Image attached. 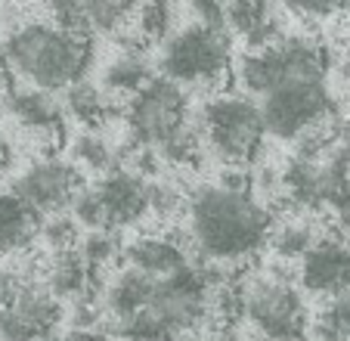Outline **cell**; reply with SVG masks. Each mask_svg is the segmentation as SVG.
<instances>
[{
  "label": "cell",
  "mask_w": 350,
  "mask_h": 341,
  "mask_svg": "<svg viewBox=\"0 0 350 341\" xmlns=\"http://www.w3.org/2000/svg\"><path fill=\"white\" fill-rule=\"evenodd\" d=\"M273 211L254 192L202 184L186 199V233L211 267L252 261L273 239Z\"/></svg>",
  "instance_id": "1"
},
{
  "label": "cell",
  "mask_w": 350,
  "mask_h": 341,
  "mask_svg": "<svg viewBox=\"0 0 350 341\" xmlns=\"http://www.w3.org/2000/svg\"><path fill=\"white\" fill-rule=\"evenodd\" d=\"M10 75L44 93L68 90L87 81L93 66V40L59 28L53 19H28L3 38Z\"/></svg>",
  "instance_id": "2"
},
{
  "label": "cell",
  "mask_w": 350,
  "mask_h": 341,
  "mask_svg": "<svg viewBox=\"0 0 350 341\" xmlns=\"http://www.w3.org/2000/svg\"><path fill=\"white\" fill-rule=\"evenodd\" d=\"M329 50L310 34H285L267 50L242 53L232 66L236 84L245 97H270L295 84H325Z\"/></svg>",
  "instance_id": "3"
},
{
  "label": "cell",
  "mask_w": 350,
  "mask_h": 341,
  "mask_svg": "<svg viewBox=\"0 0 350 341\" xmlns=\"http://www.w3.org/2000/svg\"><path fill=\"white\" fill-rule=\"evenodd\" d=\"M155 66H159L161 78L180 87H214L236 66L232 38L226 28L189 22L161 44Z\"/></svg>",
  "instance_id": "4"
},
{
  "label": "cell",
  "mask_w": 350,
  "mask_h": 341,
  "mask_svg": "<svg viewBox=\"0 0 350 341\" xmlns=\"http://www.w3.org/2000/svg\"><path fill=\"white\" fill-rule=\"evenodd\" d=\"M202 140L205 146L232 168H252L264 152L267 127L260 105L245 93H217L202 105Z\"/></svg>",
  "instance_id": "5"
},
{
  "label": "cell",
  "mask_w": 350,
  "mask_h": 341,
  "mask_svg": "<svg viewBox=\"0 0 350 341\" xmlns=\"http://www.w3.org/2000/svg\"><path fill=\"white\" fill-rule=\"evenodd\" d=\"M124 121L131 149L165 152L174 140L192 131L186 90L167 78H152L137 97L127 99Z\"/></svg>",
  "instance_id": "6"
},
{
  "label": "cell",
  "mask_w": 350,
  "mask_h": 341,
  "mask_svg": "<svg viewBox=\"0 0 350 341\" xmlns=\"http://www.w3.org/2000/svg\"><path fill=\"white\" fill-rule=\"evenodd\" d=\"M245 320L270 341H304L313 323L297 286L279 273L245 282Z\"/></svg>",
  "instance_id": "7"
},
{
  "label": "cell",
  "mask_w": 350,
  "mask_h": 341,
  "mask_svg": "<svg viewBox=\"0 0 350 341\" xmlns=\"http://www.w3.org/2000/svg\"><path fill=\"white\" fill-rule=\"evenodd\" d=\"M214 270L217 267H186L155 286L149 314H152L174 338L192 335L208 320V314H211V307H214V289L220 286V279L211 276Z\"/></svg>",
  "instance_id": "8"
},
{
  "label": "cell",
  "mask_w": 350,
  "mask_h": 341,
  "mask_svg": "<svg viewBox=\"0 0 350 341\" xmlns=\"http://www.w3.org/2000/svg\"><path fill=\"white\" fill-rule=\"evenodd\" d=\"M260 115L267 137L297 143L313 127L335 121V103L325 84H295L260 99Z\"/></svg>",
  "instance_id": "9"
},
{
  "label": "cell",
  "mask_w": 350,
  "mask_h": 341,
  "mask_svg": "<svg viewBox=\"0 0 350 341\" xmlns=\"http://www.w3.org/2000/svg\"><path fill=\"white\" fill-rule=\"evenodd\" d=\"M10 190L25 205H31L40 217H56L66 208H72L75 196L84 190V180H81V168L75 162L59 155H44L25 164L13 177Z\"/></svg>",
  "instance_id": "10"
},
{
  "label": "cell",
  "mask_w": 350,
  "mask_h": 341,
  "mask_svg": "<svg viewBox=\"0 0 350 341\" xmlns=\"http://www.w3.org/2000/svg\"><path fill=\"white\" fill-rule=\"evenodd\" d=\"M62 323V301L44 282H25L10 304L0 307V341H50Z\"/></svg>",
  "instance_id": "11"
},
{
  "label": "cell",
  "mask_w": 350,
  "mask_h": 341,
  "mask_svg": "<svg viewBox=\"0 0 350 341\" xmlns=\"http://www.w3.org/2000/svg\"><path fill=\"white\" fill-rule=\"evenodd\" d=\"M347 174L341 170V164L335 158L325 162H304V158H291L282 170H279V190L282 199H288V205L295 211H323L332 208L341 190L347 186Z\"/></svg>",
  "instance_id": "12"
},
{
  "label": "cell",
  "mask_w": 350,
  "mask_h": 341,
  "mask_svg": "<svg viewBox=\"0 0 350 341\" xmlns=\"http://www.w3.org/2000/svg\"><path fill=\"white\" fill-rule=\"evenodd\" d=\"M297 279L304 292L325 301L350 295V242L335 233H323L297 267Z\"/></svg>",
  "instance_id": "13"
},
{
  "label": "cell",
  "mask_w": 350,
  "mask_h": 341,
  "mask_svg": "<svg viewBox=\"0 0 350 341\" xmlns=\"http://www.w3.org/2000/svg\"><path fill=\"white\" fill-rule=\"evenodd\" d=\"M106 214V230L118 233L139 223L149 214V192H146V177L133 174L131 168H118L93 184Z\"/></svg>",
  "instance_id": "14"
},
{
  "label": "cell",
  "mask_w": 350,
  "mask_h": 341,
  "mask_svg": "<svg viewBox=\"0 0 350 341\" xmlns=\"http://www.w3.org/2000/svg\"><path fill=\"white\" fill-rule=\"evenodd\" d=\"M3 109L25 127L28 134L50 140V143H62L66 137V105L53 97V93L34 90V87H7L3 93Z\"/></svg>",
  "instance_id": "15"
},
{
  "label": "cell",
  "mask_w": 350,
  "mask_h": 341,
  "mask_svg": "<svg viewBox=\"0 0 350 341\" xmlns=\"http://www.w3.org/2000/svg\"><path fill=\"white\" fill-rule=\"evenodd\" d=\"M124 264L161 282L189 267V257L174 233H146L124 245Z\"/></svg>",
  "instance_id": "16"
},
{
  "label": "cell",
  "mask_w": 350,
  "mask_h": 341,
  "mask_svg": "<svg viewBox=\"0 0 350 341\" xmlns=\"http://www.w3.org/2000/svg\"><path fill=\"white\" fill-rule=\"evenodd\" d=\"M226 31L239 34L248 47V53L267 50L276 40H282V13L270 3L258 0H236L226 3Z\"/></svg>",
  "instance_id": "17"
},
{
  "label": "cell",
  "mask_w": 350,
  "mask_h": 341,
  "mask_svg": "<svg viewBox=\"0 0 350 341\" xmlns=\"http://www.w3.org/2000/svg\"><path fill=\"white\" fill-rule=\"evenodd\" d=\"M149 81H152V62L146 44L137 34L124 38V50L115 53L112 62L103 68V90L109 97H137Z\"/></svg>",
  "instance_id": "18"
},
{
  "label": "cell",
  "mask_w": 350,
  "mask_h": 341,
  "mask_svg": "<svg viewBox=\"0 0 350 341\" xmlns=\"http://www.w3.org/2000/svg\"><path fill=\"white\" fill-rule=\"evenodd\" d=\"M155 286L159 279L139 273L133 267H124L109 279L106 292H103V304H106L109 323H121V320H133V316L146 314L152 304Z\"/></svg>",
  "instance_id": "19"
},
{
  "label": "cell",
  "mask_w": 350,
  "mask_h": 341,
  "mask_svg": "<svg viewBox=\"0 0 350 341\" xmlns=\"http://www.w3.org/2000/svg\"><path fill=\"white\" fill-rule=\"evenodd\" d=\"M44 230V217L13 190H0V257L25 251Z\"/></svg>",
  "instance_id": "20"
},
{
  "label": "cell",
  "mask_w": 350,
  "mask_h": 341,
  "mask_svg": "<svg viewBox=\"0 0 350 341\" xmlns=\"http://www.w3.org/2000/svg\"><path fill=\"white\" fill-rule=\"evenodd\" d=\"M93 286V270L81 257L78 249L53 251L44 267V289L56 295L59 301H87Z\"/></svg>",
  "instance_id": "21"
},
{
  "label": "cell",
  "mask_w": 350,
  "mask_h": 341,
  "mask_svg": "<svg viewBox=\"0 0 350 341\" xmlns=\"http://www.w3.org/2000/svg\"><path fill=\"white\" fill-rule=\"evenodd\" d=\"M62 105H66V115H72L75 121H81L87 131L106 125V121L115 115V105H112V99H109V93L103 90V87L90 84V81H81V84L68 87L66 103Z\"/></svg>",
  "instance_id": "22"
},
{
  "label": "cell",
  "mask_w": 350,
  "mask_h": 341,
  "mask_svg": "<svg viewBox=\"0 0 350 341\" xmlns=\"http://www.w3.org/2000/svg\"><path fill=\"white\" fill-rule=\"evenodd\" d=\"M323 233L313 227L310 220H301V217H291V220H282L276 223L273 230V239H270V249L279 261L291 264V261H304L307 251L319 242Z\"/></svg>",
  "instance_id": "23"
},
{
  "label": "cell",
  "mask_w": 350,
  "mask_h": 341,
  "mask_svg": "<svg viewBox=\"0 0 350 341\" xmlns=\"http://www.w3.org/2000/svg\"><path fill=\"white\" fill-rule=\"evenodd\" d=\"M72 162L78 164V168L93 170V174H103V177L121 168V162H118V155H115V149L109 146V140L96 131H84L72 140Z\"/></svg>",
  "instance_id": "24"
},
{
  "label": "cell",
  "mask_w": 350,
  "mask_h": 341,
  "mask_svg": "<svg viewBox=\"0 0 350 341\" xmlns=\"http://www.w3.org/2000/svg\"><path fill=\"white\" fill-rule=\"evenodd\" d=\"M174 22H177V7H171V3H146V7H137L133 31L146 47L165 44L174 34Z\"/></svg>",
  "instance_id": "25"
},
{
  "label": "cell",
  "mask_w": 350,
  "mask_h": 341,
  "mask_svg": "<svg viewBox=\"0 0 350 341\" xmlns=\"http://www.w3.org/2000/svg\"><path fill=\"white\" fill-rule=\"evenodd\" d=\"M313 341H350V295L332 298L310 323Z\"/></svg>",
  "instance_id": "26"
},
{
  "label": "cell",
  "mask_w": 350,
  "mask_h": 341,
  "mask_svg": "<svg viewBox=\"0 0 350 341\" xmlns=\"http://www.w3.org/2000/svg\"><path fill=\"white\" fill-rule=\"evenodd\" d=\"M146 192H149V214H155L159 220H171L180 211L186 214V199L189 196H183L180 184H174V180L167 177L146 180Z\"/></svg>",
  "instance_id": "27"
},
{
  "label": "cell",
  "mask_w": 350,
  "mask_h": 341,
  "mask_svg": "<svg viewBox=\"0 0 350 341\" xmlns=\"http://www.w3.org/2000/svg\"><path fill=\"white\" fill-rule=\"evenodd\" d=\"M106 332L112 335L115 341H177L159 320H155L149 310L133 320H121V323H109Z\"/></svg>",
  "instance_id": "28"
},
{
  "label": "cell",
  "mask_w": 350,
  "mask_h": 341,
  "mask_svg": "<svg viewBox=\"0 0 350 341\" xmlns=\"http://www.w3.org/2000/svg\"><path fill=\"white\" fill-rule=\"evenodd\" d=\"M78 251H81V257L87 261V267H90L93 273L103 270L106 264H112L118 255H124V249H121V242H118V233H112V230L87 233V236L78 242Z\"/></svg>",
  "instance_id": "29"
},
{
  "label": "cell",
  "mask_w": 350,
  "mask_h": 341,
  "mask_svg": "<svg viewBox=\"0 0 350 341\" xmlns=\"http://www.w3.org/2000/svg\"><path fill=\"white\" fill-rule=\"evenodd\" d=\"M40 239L46 242L50 255L53 251H68V249H78V223L75 217L66 214H56V217H46L44 220V230H40Z\"/></svg>",
  "instance_id": "30"
},
{
  "label": "cell",
  "mask_w": 350,
  "mask_h": 341,
  "mask_svg": "<svg viewBox=\"0 0 350 341\" xmlns=\"http://www.w3.org/2000/svg\"><path fill=\"white\" fill-rule=\"evenodd\" d=\"M72 214H75V220H78V227H84L87 233L106 230V214H103V205H99V196L93 186H84V190L75 196Z\"/></svg>",
  "instance_id": "31"
},
{
  "label": "cell",
  "mask_w": 350,
  "mask_h": 341,
  "mask_svg": "<svg viewBox=\"0 0 350 341\" xmlns=\"http://www.w3.org/2000/svg\"><path fill=\"white\" fill-rule=\"evenodd\" d=\"M192 22L198 25H211V28H226V7L224 3H214V0H196L189 7Z\"/></svg>",
  "instance_id": "32"
},
{
  "label": "cell",
  "mask_w": 350,
  "mask_h": 341,
  "mask_svg": "<svg viewBox=\"0 0 350 341\" xmlns=\"http://www.w3.org/2000/svg\"><path fill=\"white\" fill-rule=\"evenodd\" d=\"M25 282H31V279H22V276L16 273L10 264L0 261V307L13 301V298L22 292V286H25Z\"/></svg>",
  "instance_id": "33"
},
{
  "label": "cell",
  "mask_w": 350,
  "mask_h": 341,
  "mask_svg": "<svg viewBox=\"0 0 350 341\" xmlns=\"http://www.w3.org/2000/svg\"><path fill=\"white\" fill-rule=\"evenodd\" d=\"M291 13L301 16V19H329V16H341L347 13V7H341V3H295L291 7Z\"/></svg>",
  "instance_id": "34"
},
{
  "label": "cell",
  "mask_w": 350,
  "mask_h": 341,
  "mask_svg": "<svg viewBox=\"0 0 350 341\" xmlns=\"http://www.w3.org/2000/svg\"><path fill=\"white\" fill-rule=\"evenodd\" d=\"M332 214H335L338 227H344V230H350V184L341 190V196L332 202Z\"/></svg>",
  "instance_id": "35"
},
{
  "label": "cell",
  "mask_w": 350,
  "mask_h": 341,
  "mask_svg": "<svg viewBox=\"0 0 350 341\" xmlns=\"http://www.w3.org/2000/svg\"><path fill=\"white\" fill-rule=\"evenodd\" d=\"M16 162V152H13V143H10L3 134H0V174H7Z\"/></svg>",
  "instance_id": "36"
},
{
  "label": "cell",
  "mask_w": 350,
  "mask_h": 341,
  "mask_svg": "<svg viewBox=\"0 0 350 341\" xmlns=\"http://www.w3.org/2000/svg\"><path fill=\"white\" fill-rule=\"evenodd\" d=\"M332 158L341 164V170L347 174V180H350V143H338V149H335V155Z\"/></svg>",
  "instance_id": "37"
},
{
  "label": "cell",
  "mask_w": 350,
  "mask_h": 341,
  "mask_svg": "<svg viewBox=\"0 0 350 341\" xmlns=\"http://www.w3.org/2000/svg\"><path fill=\"white\" fill-rule=\"evenodd\" d=\"M10 81V66H7V56H3V40H0V87H7Z\"/></svg>",
  "instance_id": "38"
},
{
  "label": "cell",
  "mask_w": 350,
  "mask_h": 341,
  "mask_svg": "<svg viewBox=\"0 0 350 341\" xmlns=\"http://www.w3.org/2000/svg\"><path fill=\"white\" fill-rule=\"evenodd\" d=\"M338 137H341V143H350V121H341V125H338Z\"/></svg>",
  "instance_id": "39"
},
{
  "label": "cell",
  "mask_w": 350,
  "mask_h": 341,
  "mask_svg": "<svg viewBox=\"0 0 350 341\" xmlns=\"http://www.w3.org/2000/svg\"><path fill=\"white\" fill-rule=\"evenodd\" d=\"M177 341H214V338H208V335H183V338H177Z\"/></svg>",
  "instance_id": "40"
},
{
  "label": "cell",
  "mask_w": 350,
  "mask_h": 341,
  "mask_svg": "<svg viewBox=\"0 0 350 341\" xmlns=\"http://www.w3.org/2000/svg\"><path fill=\"white\" fill-rule=\"evenodd\" d=\"M252 341H270V338H260V335H254V338Z\"/></svg>",
  "instance_id": "41"
},
{
  "label": "cell",
  "mask_w": 350,
  "mask_h": 341,
  "mask_svg": "<svg viewBox=\"0 0 350 341\" xmlns=\"http://www.w3.org/2000/svg\"><path fill=\"white\" fill-rule=\"evenodd\" d=\"M0 115H3V99H0Z\"/></svg>",
  "instance_id": "42"
},
{
  "label": "cell",
  "mask_w": 350,
  "mask_h": 341,
  "mask_svg": "<svg viewBox=\"0 0 350 341\" xmlns=\"http://www.w3.org/2000/svg\"><path fill=\"white\" fill-rule=\"evenodd\" d=\"M50 341H59V338H50Z\"/></svg>",
  "instance_id": "43"
}]
</instances>
